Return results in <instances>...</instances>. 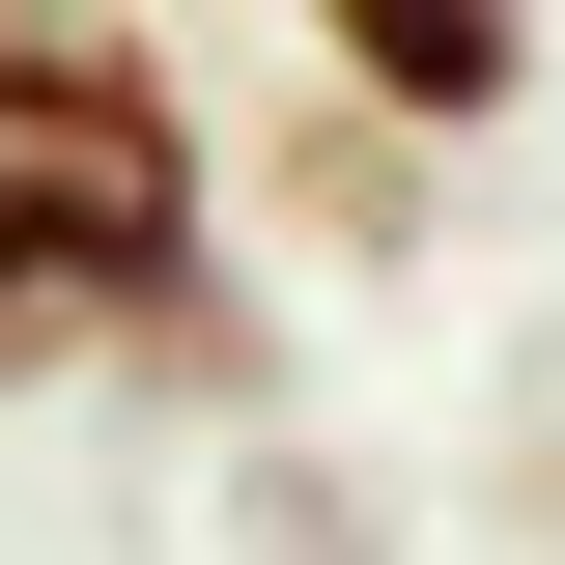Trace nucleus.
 Returning <instances> with one entry per match:
<instances>
[{
  "label": "nucleus",
  "instance_id": "nucleus-3",
  "mask_svg": "<svg viewBox=\"0 0 565 565\" xmlns=\"http://www.w3.org/2000/svg\"><path fill=\"white\" fill-rule=\"evenodd\" d=\"M0 29H141V0H0Z\"/></svg>",
  "mask_w": 565,
  "mask_h": 565
},
{
  "label": "nucleus",
  "instance_id": "nucleus-2",
  "mask_svg": "<svg viewBox=\"0 0 565 565\" xmlns=\"http://www.w3.org/2000/svg\"><path fill=\"white\" fill-rule=\"evenodd\" d=\"M311 85L396 141H509L537 114V0H311Z\"/></svg>",
  "mask_w": 565,
  "mask_h": 565
},
{
  "label": "nucleus",
  "instance_id": "nucleus-1",
  "mask_svg": "<svg viewBox=\"0 0 565 565\" xmlns=\"http://www.w3.org/2000/svg\"><path fill=\"white\" fill-rule=\"evenodd\" d=\"M199 282H226V114L141 29H0V396L199 340Z\"/></svg>",
  "mask_w": 565,
  "mask_h": 565
}]
</instances>
